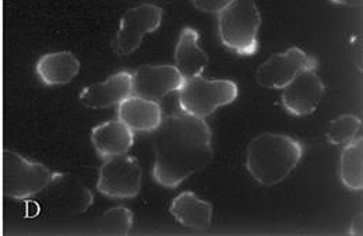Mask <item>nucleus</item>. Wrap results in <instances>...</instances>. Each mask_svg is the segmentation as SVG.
I'll use <instances>...</instances> for the list:
<instances>
[{"mask_svg": "<svg viewBox=\"0 0 363 236\" xmlns=\"http://www.w3.org/2000/svg\"><path fill=\"white\" fill-rule=\"evenodd\" d=\"M132 227L133 213L126 207H113L96 221V232L101 235H128Z\"/></svg>", "mask_w": 363, "mask_h": 236, "instance_id": "20", "label": "nucleus"}, {"mask_svg": "<svg viewBox=\"0 0 363 236\" xmlns=\"http://www.w3.org/2000/svg\"><path fill=\"white\" fill-rule=\"evenodd\" d=\"M169 210L174 218L186 228L203 231L211 225L213 206L191 191H184L175 197Z\"/></svg>", "mask_w": 363, "mask_h": 236, "instance_id": "15", "label": "nucleus"}, {"mask_svg": "<svg viewBox=\"0 0 363 236\" xmlns=\"http://www.w3.org/2000/svg\"><path fill=\"white\" fill-rule=\"evenodd\" d=\"M133 95L132 73L119 72L108 77L102 83L86 87L80 95V102L90 109H106L119 105L122 101Z\"/></svg>", "mask_w": 363, "mask_h": 236, "instance_id": "11", "label": "nucleus"}, {"mask_svg": "<svg viewBox=\"0 0 363 236\" xmlns=\"http://www.w3.org/2000/svg\"><path fill=\"white\" fill-rule=\"evenodd\" d=\"M183 82L177 66H141L132 74L133 95L157 102L178 91Z\"/></svg>", "mask_w": 363, "mask_h": 236, "instance_id": "10", "label": "nucleus"}, {"mask_svg": "<svg viewBox=\"0 0 363 236\" xmlns=\"http://www.w3.org/2000/svg\"><path fill=\"white\" fill-rule=\"evenodd\" d=\"M303 157L302 144L277 133H263L247 145L246 168L252 178L263 186L282 182Z\"/></svg>", "mask_w": 363, "mask_h": 236, "instance_id": "2", "label": "nucleus"}, {"mask_svg": "<svg viewBox=\"0 0 363 236\" xmlns=\"http://www.w3.org/2000/svg\"><path fill=\"white\" fill-rule=\"evenodd\" d=\"M119 120H122L133 133L154 132L162 122V108L157 101H150L132 95L119 103Z\"/></svg>", "mask_w": 363, "mask_h": 236, "instance_id": "13", "label": "nucleus"}, {"mask_svg": "<svg viewBox=\"0 0 363 236\" xmlns=\"http://www.w3.org/2000/svg\"><path fill=\"white\" fill-rule=\"evenodd\" d=\"M143 171L135 157L118 155L106 158L99 168L98 190L112 198H132L141 189Z\"/></svg>", "mask_w": 363, "mask_h": 236, "instance_id": "6", "label": "nucleus"}, {"mask_svg": "<svg viewBox=\"0 0 363 236\" xmlns=\"http://www.w3.org/2000/svg\"><path fill=\"white\" fill-rule=\"evenodd\" d=\"M155 154L152 176L165 188H178L213 161L211 130L206 119L175 113L151 132Z\"/></svg>", "mask_w": 363, "mask_h": 236, "instance_id": "1", "label": "nucleus"}, {"mask_svg": "<svg viewBox=\"0 0 363 236\" xmlns=\"http://www.w3.org/2000/svg\"><path fill=\"white\" fill-rule=\"evenodd\" d=\"M80 73V60L72 52H52L37 63V74L46 86L70 83Z\"/></svg>", "mask_w": 363, "mask_h": 236, "instance_id": "16", "label": "nucleus"}, {"mask_svg": "<svg viewBox=\"0 0 363 236\" xmlns=\"http://www.w3.org/2000/svg\"><path fill=\"white\" fill-rule=\"evenodd\" d=\"M260 24V10L253 0H229L218 13L221 43L242 56H252L257 52Z\"/></svg>", "mask_w": 363, "mask_h": 236, "instance_id": "3", "label": "nucleus"}, {"mask_svg": "<svg viewBox=\"0 0 363 236\" xmlns=\"http://www.w3.org/2000/svg\"><path fill=\"white\" fill-rule=\"evenodd\" d=\"M282 90V105L294 116H306L316 112L325 93L324 83L313 69L301 72Z\"/></svg>", "mask_w": 363, "mask_h": 236, "instance_id": "9", "label": "nucleus"}, {"mask_svg": "<svg viewBox=\"0 0 363 236\" xmlns=\"http://www.w3.org/2000/svg\"><path fill=\"white\" fill-rule=\"evenodd\" d=\"M362 120L357 115L347 113L331 120L327 130V140L334 145H350L361 139Z\"/></svg>", "mask_w": 363, "mask_h": 236, "instance_id": "19", "label": "nucleus"}, {"mask_svg": "<svg viewBox=\"0 0 363 236\" xmlns=\"http://www.w3.org/2000/svg\"><path fill=\"white\" fill-rule=\"evenodd\" d=\"M340 175L342 184L351 190L363 188V144L362 137L344 147L340 161Z\"/></svg>", "mask_w": 363, "mask_h": 236, "instance_id": "18", "label": "nucleus"}, {"mask_svg": "<svg viewBox=\"0 0 363 236\" xmlns=\"http://www.w3.org/2000/svg\"><path fill=\"white\" fill-rule=\"evenodd\" d=\"M238 98V86L230 80H208L203 76L184 79L178 90L182 112L206 119L218 108Z\"/></svg>", "mask_w": 363, "mask_h": 236, "instance_id": "5", "label": "nucleus"}, {"mask_svg": "<svg viewBox=\"0 0 363 236\" xmlns=\"http://www.w3.org/2000/svg\"><path fill=\"white\" fill-rule=\"evenodd\" d=\"M49 190L50 201L67 214H82L92 204L91 190L77 178L66 174H57Z\"/></svg>", "mask_w": 363, "mask_h": 236, "instance_id": "12", "label": "nucleus"}, {"mask_svg": "<svg viewBox=\"0 0 363 236\" xmlns=\"http://www.w3.org/2000/svg\"><path fill=\"white\" fill-rule=\"evenodd\" d=\"M57 172L44 164L34 162L14 151H3L0 158V181L6 197L24 200L33 197L52 184Z\"/></svg>", "mask_w": 363, "mask_h": 236, "instance_id": "4", "label": "nucleus"}, {"mask_svg": "<svg viewBox=\"0 0 363 236\" xmlns=\"http://www.w3.org/2000/svg\"><path fill=\"white\" fill-rule=\"evenodd\" d=\"M162 21V10L155 4H140L125 11L119 30L112 40V50L118 56H128L138 49L143 38L154 33Z\"/></svg>", "mask_w": 363, "mask_h": 236, "instance_id": "7", "label": "nucleus"}, {"mask_svg": "<svg viewBox=\"0 0 363 236\" xmlns=\"http://www.w3.org/2000/svg\"><path fill=\"white\" fill-rule=\"evenodd\" d=\"M191 3L200 11L218 14L227 6L229 0H191Z\"/></svg>", "mask_w": 363, "mask_h": 236, "instance_id": "21", "label": "nucleus"}, {"mask_svg": "<svg viewBox=\"0 0 363 236\" xmlns=\"http://www.w3.org/2000/svg\"><path fill=\"white\" fill-rule=\"evenodd\" d=\"M91 142L99 158L106 159L126 154L135 142V133L122 120H109L92 129Z\"/></svg>", "mask_w": 363, "mask_h": 236, "instance_id": "14", "label": "nucleus"}, {"mask_svg": "<svg viewBox=\"0 0 363 236\" xmlns=\"http://www.w3.org/2000/svg\"><path fill=\"white\" fill-rule=\"evenodd\" d=\"M177 69L184 79L201 76L208 64V55L199 47V33L193 28H184L175 49Z\"/></svg>", "mask_w": 363, "mask_h": 236, "instance_id": "17", "label": "nucleus"}, {"mask_svg": "<svg viewBox=\"0 0 363 236\" xmlns=\"http://www.w3.org/2000/svg\"><path fill=\"white\" fill-rule=\"evenodd\" d=\"M318 62L301 47H294L284 53H274L256 72L259 86L269 90H282L301 72L316 70Z\"/></svg>", "mask_w": 363, "mask_h": 236, "instance_id": "8", "label": "nucleus"}]
</instances>
